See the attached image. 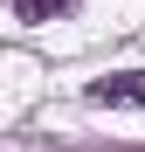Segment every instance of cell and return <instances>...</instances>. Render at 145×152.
<instances>
[{
    "mask_svg": "<svg viewBox=\"0 0 145 152\" xmlns=\"http://www.w3.org/2000/svg\"><path fill=\"white\" fill-rule=\"evenodd\" d=\"M7 7L21 21H62V14H76V0H7Z\"/></svg>",
    "mask_w": 145,
    "mask_h": 152,
    "instance_id": "2",
    "label": "cell"
},
{
    "mask_svg": "<svg viewBox=\"0 0 145 152\" xmlns=\"http://www.w3.org/2000/svg\"><path fill=\"white\" fill-rule=\"evenodd\" d=\"M90 104H111V111H145V69L97 76V83H90Z\"/></svg>",
    "mask_w": 145,
    "mask_h": 152,
    "instance_id": "1",
    "label": "cell"
}]
</instances>
